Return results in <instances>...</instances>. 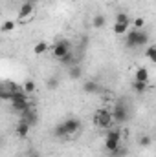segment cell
<instances>
[{
    "label": "cell",
    "instance_id": "1",
    "mask_svg": "<svg viewBox=\"0 0 156 157\" xmlns=\"http://www.w3.org/2000/svg\"><path fill=\"white\" fill-rule=\"evenodd\" d=\"M125 37H127V40H125L127 48H143L149 42V33L143 31V29H134L132 28Z\"/></svg>",
    "mask_w": 156,
    "mask_h": 157
},
{
    "label": "cell",
    "instance_id": "2",
    "mask_svg": "<svg viewBox=\"0 0 156 157\" xmlns=\"http://www.w3.org/2000/svg\"><path fill=\"white\" fill-rule=\"evenodd\" d=\"M94 122H96V126L101 128V130H110L112 124H114L112 112H109V110H97L96 115H94Z\"/></svg>",
    "mask_w": 156,
    "mask_h": 157
},
{
    "label": "cell",
    "instance_id": "3",
    "mask_svg": "<svg viewBox=\"0 0 156 157\" xmlns=\"http://www.w3.org/2000/svg\"><path fill=\"white\" fill-rule=\"evenodd\" d=\"M119 143H121V130H110L105 137V150L114 154L119 150Z\"/></svg>",
    "mask_w": 156,
    "mask_h": 157
},
{
    "label": "cell",
    "instance_id": "4",
    "mask_svg": "<svg viewBox=\"0 0 156 157\" xmlns=\"http://www.w3.org/2000/svg\"><path fill=\"white\" fill-rule=\"evenodd\" d=\"M51 53H53V57L57 59V60H61L63 57H66L68 53H72V49H70V42L64 39L57 40L55 44H53V48H51Z\"/></svg>",
    "mask_w": 156,
    "mask_h": 157
},
{
    "label": "cell",
    "instance_id": "5",
    "mask_svg": "<svg viewBox=\"0 0 156 157\" xmlns=\"http://www.w3.org/2000/svg\"><path fill=\"white\" fill-rule=\"evenodd\" d=\"M112 117H114V122H117V124L125 122L129 119V108L123 102H117L114 106V110H112Z\"/></svg>",
    "mask_w": 156,
    "mask_h": 157
},
{
    "label": "cell",
    "instance_id": "6",
    "mask_svg": "<svg viewBox=\"0 0 156 157\" xmlns=\"http://www.w3.org/2000/svg\"><path fill=\"white\" fill-rule=\"evenodd\" d=\"M63 126H64V132H66V137H70V135H76L79 133V130H81V121L76 117H70L66 119L64 122H63Z\"/></svg>",
    "mask_w": 156,
    "mask_h": 157
},
{
    "label": "cell",
    "instance_id": "7",
    "mask_svg": "<svg viewBox=\"0 0 156 157\" xmlns=\"http://www.w3.org/2000/svg\"><path fill=\"white\" fill-rule=\"evenodd\" d=\"M33 11H35V4H31V2H22V6H20V9H18V15H17V20H20V22L28 20V18L33 15Z\"/></svg>",
    "mask_w": 156,
    "mask_h": 157
},
{
    "label": "cell",
    "instance_id": "8",
    "mask_svg": "<svg viewBox=\"0 0 156 157\" xmlns=\"http://www.w3.org/2000/svg\"><path fill=\"white\" fill-rule=\"evenodd\" d=\"M30 130H31V126L20 119V121L17 122V126H15V135L20 137V139H26V137L30 135Z\"/></svg>",
    "mask_w": 156,
    "mask_h": 157
},
{
    "label": "cell",
    "instance_id": "9",
    "mask_svg": "<svg viewBox=\"0 0 156 157\" xmlns=\"http://www.w3.org/2000/svg\"><path fill=\"white\" fill-rule=\"evenodd\" d=\"M20 119H22L24 122H28L30 126H33V124H37V121H39V115H37V112H35V108L31 106L30 110H26L24 113H20Z\"/></svg>",
    "mask_w": 156,
    "mask_h": 157
},
{
    "label": "cell",
    "instance_id": "10",
    "mask_svg": "<svg viewBox=\"0 0 156 157\" xmlns=\"http://www.w3.org/2000/svg\"><path fill=\"white\" fill-rule=\"evenodd\" d=\"M134 80H138V82H149V70L147 68H138L134 71Z\"/></svg>",
    "mask_w": 156,
    "mask_h": 157
},
{
    "label": "cell",
    "instance_id": "11",
    "mask_svg": "<svg viewBox=\"0 0 156 157\" xmlns=\"http://www.w3.org/2000/svg\"><path fill=\"white\" fill-rule=\"evenodd\" d=\"M83 90H84L86 93L94 95V93H97V91H99V84H97L96 80H86V82L83 84Z\"/></svg>",
    "mask_w": 156,
    "mask_h": 157
},
{
    "label": "cell",
    "instance_id": "12",
    "mask_svg": "<svg viewBox=\"0 0 156 157\" xmlns=\"http://www.w3.org/2000/svg\"><path fill=\"white\" fill-rule=\"evenodd\" d=\"M130 31V24H121V22H114V33L116 35H127Z\"/></svg>",
    "mask_w": 156,
    "mask_h": 157
},
{
    "label": "cell",
    "instance_id": "13",
    "mask_svg": "<svg viewBox=\"0 0 156 157\" xmlns=\"http://www.w3.org/2000/svg\"><path fill=\"white\" fill-rule=\"evenodd\" d=\"M145 57H147V60H149V62L156 64V44L147 46V49H145Z\"/></svg>",
    "mask_w": 156,
    "mask_h": 157
},
{
    "label": "cell",
    "instance_id": "14",
    "mask_svg": "<svg viewBox=\"0 0 156 157\" xmlns=\"http://www.w3.org/2000/svg\"><path fill=\"white\" fill-rule=\"evenodd\" d=\"M15 26H17V22L15 20H4V24L0 26V31L6 35V33H11V31H15Z\"/></svg>",
    "mask_w": 156,
    "mask_h": 157
},
{
    "label": "cell",
    "instance_id": "15",
    "mask_svg": "<svg viewBox=\"0 0 156 157\" xmlns=\"http://www.w3.org/2000/svg\"><path fill=\"white\" fill-rule=\"evenodd\" d=\"M48 49H50V46H48L46 42H37V44L33 46V53H35V55H44Z\"/></svg>",
    "mask_w": 156,
    "mask_h": 157
},
{
    "label": "cell",
    "instance_id": "16",
    "mask_svg": "<svg viewBox=\"0 0 156 157\" xmlns=\"http://www.w3.org/2000/svg\"><path fill=\"white\" fill-rule=\"evenodd\" d=\"M147 84L149 82H138V80H132V90L136 93H145L147 91Z\"/></svg>",
    "mask_w": 156,
    "mask_h": 157
},
{
    "label": "cell",
    "instance_id": "17",
    "mask_svg": "<svg viewBox=\"0 0 156 157\" xmlns=\"http://www.w3.org/2000/svg\"><path fill=\"white\" fill-rule=\"evenodd\" d=\"M22 90H24L28 95H31V93H35L37 86H35V82H33V80H26V82L22 84Z\"/></svg>",
    "mask_w": 156,
    "mask_h": 157
},
{
    "label": "cell",
    "instance_id": "18",
    "mask_svg": "<svg viewBox=\"0 0 156 157\" xmlns=\"http://www.w3.org/2000/svg\"><path fill=\"white\" fill-rule=\"evenodd\" d=\"M70 77L72 78H81L83 77V70H81L79 64H74V66L70 68Z\"/></svg>",
    "mask_w": 156,
    "mask_h": 157
},
{
    "label": "cell",
    "instance_id": "19",
    "mask_svg": "<svg viewBox=\"0 0 156 157\" xmlns=\"http://www.w3.org/2000/svg\"><path fill=\"white\" fill-rule=\"evenodd\" d=\"M92 26H94L96 29L103 28V26H105V17H103V15H96V17H94V20H92Z\"/></svg>",
    "mask_w": 156,
    "mask_h": 157
},
{
    "label": "cell",
    "instance_id": "20",
    "mask_svg": "<svg viewBox=\"0 0 156 157\" xmlns=\"http://www.w3.org/2000/svg\"><path fill=\"white\" fill-rule=\"evenodd\" d=\"M116 22H121V24H130V17L127 13H117L116 15Z\"/></svg>",
    "mask_w": 156,
    "mask_h": 157
},
{
    "label": "cell",
    "instance_id": "21",
    "mask_svg": "<svg viewBox=\"0 0 156 157\" xmlns=\"http://www.w3.org/2000/svg\"><path fill=\"white\" fill-rule=\"evenodd\" d=\"M59 62H61L63 66H74V57H72V53H68L66 57H63Z\"/></svg>",
    "mask_w": 156,
    "mask_h": 157
},
{
    "label": "cell",
    "instance_id": "22",
    "mask_svg": "<svg viewBox=\"0 0 156 157\" xmlns=\"http://www.w3.org/2000/svg\"><path fill=\"white\" fill-rule=\"evenodd\" d=\"M143 26H145V18H142V17L134 18V22H132V28H134V29H142Z\"/></svg>",
    "mask_w": 156,
    "mask_h": 157
},
{
    "label": "cell",
    "instance_id": "23",
    "mask_svg": "<svg viewBox=\"0 0 156 157\" xmlns=\"http://www.w3.org/2000/svg\"><path fill=\"white\" fill-rule=\"evenodd\" d=\"M53 132H55V137H66V132H64V126H63V122H61V124H57Z\"/></svg>",
    "mask_w": 156,
    "mask_h": 157
},
{
    "label": "cell",
    "instance_id": "24",
    "mask_svg": "<svg viewBox=\"0 0 156 157\" xmlns=\"http://www.w3.org/2000/svg\"><path fill=\"white\" fill-rule=\"evenodd\" d=\"M57 86H59V78H57V77L48 78V88H50V90H55Z\"/></svg>",
    "mask_w": 156,
    "mask_h": 157
},
{
    "label": "cell",
    "instance_id": "25",
    "mask_svg": "<svg viewBox=\"0 0 156 157\" xmlns=\"http://www.w3.org/2000/svg\"><path fill=\"white\" fill-rule=\"evenodd\" d=\"M149 144H151V137H149V135H142V137H140V146L145 148V146H149Z\"/></svg>",
    "mask_w": 156,
    "mask_h": 157
},
{
    "label": "cell",
    "instance_id": "26",
    "mask_svg": "<svg viewBox=\"0 0 156 157\" xmlns=\"http://www.w3.org/2000/svg\"><path fill=\"white\" fill-rule=\"evenodd\" d=\"M22 2H31V4H35L37 0H22Z\"/></svg>",
    "mask_w": 156,
    "mask_h": 157
},
{
    "label": "cell",
    "instance_id": "27",
    "mask_svg": "<svg viewBox=\"0 0 156 157\" xmlns=\"http://www.w3.org/2000/svg\"><path fill=\"white\" fill-rule=\"evenodd\" d=\"M110 2H112V0H110Z\"/></svg>",
    "mask_w": 156,
    "mask_h": 157
}]
</instances>
